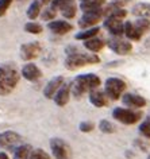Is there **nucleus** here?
Returning a JSON list of instances; mask_svg holds the SVG:
<instances>
[{
    "label": "nucleus",
    "mask_w": 150,
    "mask_h": 159,
    "mask_svg": "<svg viewBox=\"0 0 150 159\" xmlns=\"http://www.w3.org/2000/svg\"><path fill=\"white\" fill-rule=\"evenodd\" d=\"M100 59L96 54H85L77 50V47L69 46L66 47V59H65V67L69 70H76L78 67H82L91 63H97Z\"/></svg>",
    "instance_id": "f257e3e1"
},
{
    "label": "nucleus",
    "mask_w": 150,
    "mask_h": 159,
    "mask_svg": "<svg viewBox=\"0 0 150 159\" xmlns=\"http://www.w3.org/2000/svg\"><path fill=\"white\" fill-rule=\"evenodd\" d=\"M19 71L14 63L0 65V96L10 94L19 82Z\"/></svg>",
    "instance_id": "f03ea898"
},
{
    "label": "nucleus",
    "mask_w": 150,
    "mask_h": 159,
    "mask_svg": "<svg viewBox=\"0 0 150 159\" xmlns=\"http://www.w3.org/2000/svg\"><path fill=\"white\" fill-rule=\"evenodd\" d=\"M101 81L96 74H81L74 78L73 84L70 85V93H73L74 97H81L84 93L91 92L93 89H97L100 86Z\"/></svg>",
    "instance_id": "7ed1b4c3"
},
{
    "label": "nucleus",
    "mask_w": 150,
    "mask_h": 159,
    "mask_svg": "<svg viewBox=\"0 0 150 159\" xmlns=\"http://www.w3.org/2000/svg\"><path fill=\"white\" fill-rule=\"evenodd\" d=\"M124 89H126V82L120 78L111 77L105 81L104 93L111 100H118L119 97H122V93L124 92Z\"/></svg>",
    "instance_id": "20e7f679"
},
{
    "label": "nucleus",
    "mask_w": 150,
    "mask_h": 159,
    "mask_svg": "<svg viewBox=\"0 0 150 159\" xmlns=\"http://www.w3.org/2000/svg\"><path fill=\"white\" fill-rule=\"evenodd\" d=\"M22 144V136L15 131H4L0 132V148L7 151H14L18 146Z\"/></svg>",
    "instance_id": "39448f33"
},
{
    "label": "nucleus",
    "mask_w": 150,
    "mask_h": 159,
    "mask_svg": "<svg viewBox=\"0 0 150 159\" xmlns=\"http://www.w3.org/2000/svg\"><path fill=\"white\" fill-rule=\"evenodd\" d=\"M112 116L114 119H116L118 121L123 123V124H134L141 119L139 112H134L131 109L127 108H115L112 111Z\"/></svg>",
    "instance_id": "423d86ee"
},
{
    "label": "nucleus",
    "mask_w": 150,
    "mask_h": 159,
    "mask_svg": "<svg viewBox=\"0 0 150 159\" xmlns=\"http://www.w3.org/2000/svg\"><path fill=\"white\" fill-rule=\"evenodd\" d=\"M104 16L103 14V8H99L95 11H89V12H82V16L78 20V26L81 29H91V27H95L99 22L101 20V18Z\"/></svg>",
    "instance_id": "0eeeda50"
},
{
    "label": "nucleus",
    "mask_w": 150,
    "mask_h": 159,
    "mask_svg": "<svg viewBox=\"0 0 150 159\" xmlns=\"http://www.w3.org/2000/svg\"><path fill=\"white\" fill-rule=\"evenodd\" d=\"M50 150L56 159H69L70 148L66 143L60 138H53L50 140Z\"/></svg>",
    "instance_id": "6e6552de"
},
{
    "label": "nucleus",
    "mask_w": 150,
    "mask_h": 159,
    "mask_svg": "<svg viewBox=\"0 0 150 159\" xmlns=\"http://www.w3.org/2000/svg\"><path fill=\"white\" fill-rule=\"evenodd\" d=\"M42 53V46L39 42H29L21 46V58L23 61H33Z\"/></svg>",
    "instance_id": "1a4fd4ad"
},
{
    "label": "nucleus",
    "mask_w": 150,
    "mask_h": 159,
    "mask_svg": "<svg viewBox=\"0 0 150 159\" xmlns=\"http://www.w3.org/2000/svg\"><path fill=\"white\" fill-rule=\"evenodd\" d=\"M108 47L111 49L114 53L119 54V55H126L133 50V45L129 41H124L120 37H112L107 41Z\"/></svg>",
    "instance_id": "9d476101"
},
{
    "label": "nucleus",
    "mask_w": 150,
    "mask_h": 159,
    "mask_svg": "<svg viewBox=\"0 0 150 159\" xmlns=\"http://www.w3.org/2000/svg\"><path fill=\"white\" fill-rule=\"evenodd\" d=\"M103 25L108 30V33H111L112 37H122V35H124V23L122 22V19L108 16L105 18Z\"/></svg>",
    "instance_id": "9b49d317"
},
{
    "label": "nucleus",
    "mask_w": 150,
    "mask_h": 159,
    "mask_svg": "<svg viewBox=\"0 0 150 159\" xmlns=\"http://www.w3.org/2000/svg\"><path fill=\"white\" fill-rule=\"evenodd\" d=\"M65 82V80L62 75H57V77H53L49 82L46 84V86L43 88V96L46 98H53L54 94L57 93V90L61 88L62 84Z\"/></svg>",
    "instance_id": "f8f14e48"
},
{
    "label": "nucleus",
    "mask_w": 150,
    "mask_h": 159,
    "mask_svg": "<svg viewBox=\"0 0 150 159\" xmlns=\"http://www.w3.org/2000/svg\"><path fill=\"white\" fill-rule=\"evenodd\" d=\"M47 29L52 31L53 34L65 35L73 30V26L66 20H50L49 25H47Z\"/></svg>",
    "instance_id": "ddd939ff"
},
{
    "label": "nucleus",
    "mask_w": 150,
    "mask_h": 159,
    "mask_svg": "<svg viewBox=\"0 0 150 159\" xmlns=\"http://www.w3.org/2000/svg\"><path fill=\"white\" fill-rule=\"evenodd\" d=\"M22 77L27 80V81L35 82L42 77V71L37 65H34V63H26V65L22 67Z\"/></svg>",
    "instance_id": "4468645a"
},
{
    "label": "nucleus",
    "mask_w": 150,
    "mask_h": 159,
    "mask_svg": "<svg viewBox=\"0 0 150 159\" xmlns=\"http://www.w3.org/2000/svg\"><path fill=\"white\" fill-rule=\"evenodd\" d=\"M70 98V85L69 84H62V86L57 90V93L54 94L53 100L58 107H65L69 102Z\"/></svg>",
    "instance_id": "2eb2a0df"
},
{
    "label": "nucleus",
    "mask_w": 150,
    "mask_h": 159,
    "mask_svg": "<svg viewBox=\"0 0 150 159\" xmlns=\"http://www.w3.org/2000/svg\"><path fill=\"white\" fill-rule=\"evenodd\" d=\"M89 101L91 104L97 107V108H101V107H105L108 104V97L104 92L99 89H93L89 92Z\"/></svg>",
    "instance_id": "dca6fc26"
},
{
    "label": "nucleus",
    "mask_w": 150,
    "mask_h": 159,
    "mask_svg": "<svg viewBox=\"0 0 150 159\" xmlns=\"http://www.w3.org/2000/svg\"><path fill=\"white\" fill-rule=\"evenodd\" d=\"M124 105L130 107V108H142V107L146 105V100L142 96H138V94H124L123 98H122Z\"/></svg>",
    "instance_id": "f3484780"
},
{
    "label": "nucleus",
    "mask_w": 150,
    "mask_h": 159,
    "mask_svg": "<svg viewBox=\"0 0 150 159\" xmlns=\"http://www.w3.org/2000/svg\"><path fill=\"white\" fill-rule=\"evenodd\" d=\"M58 10L61 11V15L65 19H72L76 16L77 6H76V3H74V0H68V2H65Z\"/></svg>",
    "instance_id": "a211bd4d"
},
{
    "label": "nucleus",
    "mask_w": 150,
    "mask_h": 159,
    "mask_svg": "<svg viewBox=\"0 0 150 159\" xmlns=\"http://www.w3.org/2000/svg\"><path fill=\"white\" fill-rule=\"evenodd\" d=\"M131 12L138 18L150 19V3H138L133 7Z\"/></svg>",
    "instance_id": "6ab92c4d"
},
{
    "label": "nucleus",
    "mask_w": 150,
    "mask_h": 159,
    "mask_svg": "<svg viewBox=\"0 0 150 159\" xmlns=\"http://www.w3.org/2000/svg\"><path fill=\"white\" fill-rule=\"evenodd\" d=\"M42 6L43 4H42L41 0H34V2L29 6V8H27V18H29L30 20H35V19L41 15Z\"/></svg>",
    "instance_id": "aec40b11"
},
{
    "label": "nucleus",
    "mask_w": 150,
    "mask_h": 159,
    "mask_svg": "<svg viewBox=\"0 0 150 159\" xmlns=\"http://www.w3.org/2000/svg\"><path fill=\"white\" fill-rule=\"evenodd\" d=\"M84 47L87 50L92 51V53H97V51H100L104 47V42L101 41V39L93 37L91 39H87V41H84Z\"/></svg>",
    "instance_id": "412c9836"
},
{
    "label": "nucleus",
    "mask_w": 150,
    "mask_h": 159,
    "mask_svg": "<svg viewBox=\"0 0 150 159\" xmlns=\"http://www.w3.org/2000/svg\"><path fill=\"white\" fill-rule=\"evenodd\" d=\"M33 147L30 144H21L14 150V159H30Z\"/></svg>",
    "instance_id": "4be33fe9"
},
{
    "label": "nucleus",
    "mask_w": 150,
    "mask_h": 159,
    "mask_svg": "<svg viewBox=\"0 0 150 159\" xmlns=\"http://www.w3.org/2000/svg\"><path fill=\"white\" fill-rule=\"evenodd\" d=\"M101 6H103V2L100 0H84L80 3V10L82 12H89V11L101 8Z\"/></svg>",
    "instance_id": "5701e85b"
},
{
    "label": "nucleus",
    "mask_w": 150,
    "mask_h": 159,
    "mask_svg": "<svg viewBox=\"0 0 150 159\" xmlns=\"http://www.w3.org/2000/svg\"><path fill=\"white\" fill-rule=\"evenodd\" d=\"M99 31H100L99 27H91V29H85V30L80 31V33H77L74 38H76L77 41H87V39L96 37V35L99 34Z\"/></svg>",
    "instance_id": "b1692460"
},
{
    "label": "nucleus",
    "mask_w": 150,
    "mask_h": 159,
    "mask_svg": "<svg viewBox=\"0 0 150 159\" xmlns=\"http://www.w3.org/2000/svg\"><path fill=\"white\" fill-rule=\"evenodd\" d=\"M124 35L127 37L130 41H139L142 35L138 34V31L135 30L133 22H126L124 23Z\"/></svg>",
    "instance_id": "393cba45"
},
{
    "label": "nucleus",
    "mask_w": 150,
    "mask_h": 159,
    "mask_svg": "<svg viewBox=\"0 0 150 159\" xmlns=\"http://www.w3.org/2000/svg\"><path fill=\"white\" fill-rule=\"evenodd\" d=\"M133 25H134V27H135V30L138 31V34L143 35V34L146 33V31L149 30V27H150V22H149V19L139 18L138 20L133 22Z\"/></svg>",
    "instance_id": "a878e982"
},
{
    "label": "nucleus",
    "mask_w": 150,
    "mask_h": 159,
    "mask_svg": "<svg viewBox=\"0 0 150 159\" xmlns=\"http://www.w3.org/2000/svg\"><path fill=\"white\" fill-rule=\"evenodd\" d=\"M42 30H43V27L39 25V23H35V22H27L25 25V31L29 34H33V35L41 34Z\"/></svg>",
    "instance_id": "bb28decb"
},
{
    "label": "nucleus",
    "mask_w": 150,
    "mask_h": 159,
    "mask_svg": "<svg viewBox=\"0 0 150 159\" xmlns=\"http://www.w3.org/2000/svg\"><path fill=\"white\" fill-rule=\"evenodd\" d=\"M56 14H57V11H54L53 8H45V10H42L41 11V19L42 20H46V22H50V20H54V18H56Z\"/></svg>",
    "instance_id": "cd10ccee"
},
{
    "label": "nucleus",
    "mask_w": 150,
    "mask_h": 159,
    "mask_svg": "<svg viewBox=\"0 0 150 159\" xmlns=\"http://www.w3.org/2000/svg\"><path fill=\"white\" fill-rule=\"evenodd\" d=\"M99 129H100L101 132H104V134H112L114 131H115V127H114V124L111 121L101 120L100 123H99Z\"/></svg>",
    "instance_id": "c85d7f7f"
},
{
    "label": "nucleus",
    "mask_w": 150,
    "mask_h": 159,
    "mask_svg": "<svg viewBox=\"0 0 150 159\" xmlns=\"http://www.w3.org/2000/svg\"><path fill=\"white\" fill-rule=\"evenodd\" d=\"M30 159H50V157L46 151H43L41 148H35V150L31 151Z\"/></svg>",
    "instance_id": "c756f323"
},
{
    "label": "nucleus",
    "mask_w": 150,
    "mask_h": 159,
    "mask_svg": "<svg viewBox=\"0 0 150 159\" xmlns=\"http://www.w3.org/2000/svg\"><path fill=\"white\" fill-rule=\"evenodd\" d=\"M139 132L143 135L145 138H150V117L139 125Z\"/></svg>",
    "instance_id": "7c9ffc66"
},
{
    "label": "nucleus",
    "mask_w": 150,
    "mask_h": 159,
    "mask_svg": "<svg viewBox=\"0 0 150 159\" xmlns=\"http://www.w3.org/2000/svg\"><path fill=\"white\" fill-rule=\"evenodd\" d=\"M14 0H0V18L4 16L6 12L8 11Z\"/></svg>",
    "instance_id": "2f4dec72"
},
{
    "label": "nucleus",
    "mask_w": 150,
    "mask_h": 159,
    "mask_svg": "<svg viewBox=\"0 0 150 159\" xmlns=\"http://www.w3.org/2000/svg\"><path fill=\"white\" fill-rule=\"evenodd\" d=\"M93 123L91 121H82L80 123V131L81 132H91V131L93 129Z\"/></svg>",
    "instance_id": "473e14b6"
},
{
    "label": "nucleus",
    "mask_w": 150,
    "mask_h": 159,
    "mask_svg": "<svg viewBox=\"0 0 150 159\" xmlns=\"http://www.w3.org/2000/svg\"><path fill=\"white\" fill-rule=\"evenodd\" d=\"M0 159H10L8 155H7L6 152H3V151H0Z\"/></svg>",
    "instance_id": "72a5a7b5"
},
{
    "label": "nucleus",
    "mask_w": 150,
    "mask_h": 159,
    "mask_svg": "<svg viewBox=\"0 0 150 159\" xmlns=\"http://www.w3.org/2000/svg\"><path fill=\"white\" fill-rule=\"evenodd\" d=\"M115 2H118L119 4H123V3H127V2H130V0H115Z\"/></svg>",
    "instance_id": "f704fd0d"
},
{
    "label": "nucleus",
    "mask_w": 150,
    "mask_h": 159,
    "mask_svg": "<svg viewBox=\"0 0 150 159\" xmlns=\"http://www.w3.org/2000/svg\"><path fill=\"white\" fill-rule=\"evenodd\" d=\"M41 2H42V4H49L52 0H41Z\"/></svg>",
    "instance_id": "c9c22d12"
},
{
    "label": "nucleus",
    "mask_w": 150,
    "mask_h": 159,
    "mask_svg": "<svg viewBox=\"0 0 150 159\" xmlns=\"http://www.w3.org/2000/svg\"><path fill=\"white\" fill-rule=\"evenodd\" d=\"M148 159H150V155H149V157H148Z\"/></svg>",
    "instance_id": "e433bc0d"
}]
</instances>
